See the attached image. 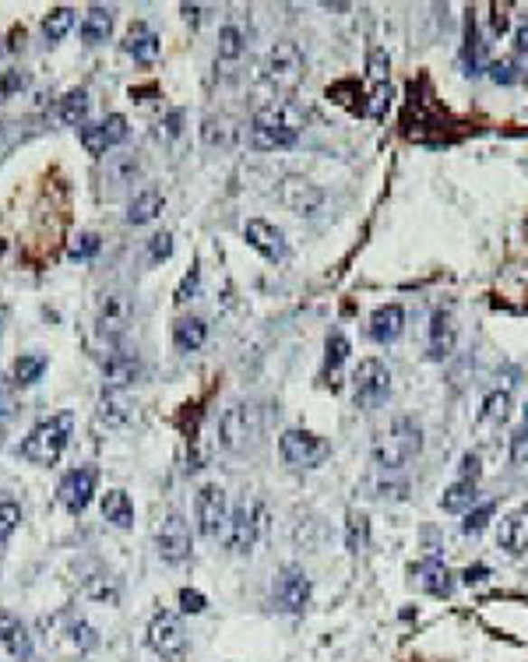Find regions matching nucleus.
<instances>
[{"label": "nucleus", "instance_id": "nucleus-39", "mask_svg": "<svg viewBox=\"0 0 528 662\" xmlns=\"http://www.w3.org/2000/svg\"><path fill=\"white\" fill-rule=\"evenodd\" d=\"M71 25H74V11H71L67 4L53 7V11L42 18V33H46V39H50V43H61V39L71 33Z\"/></svg>", "mask_w": 528, "mask_h": 662}, {"label": "nucleus", "instance_id": "nucleus-15", "mask_svg": "<svg viewBox=\"0 0 528 662\" xmlns=\"http://www.w3.org/2000/svg\"><path fill=\"white\" fill-rule=\"evenodd\" d=\"M127 137V117H120V113H113V117H106L102 124H85L81 128V148L89 152V156H96L102 159L113 145H120Z\"/></svg>", "mask_w": 528, "mask_h": 662}, {"label": "nucleus", "instance_id": "nucleus-46", "mask_svg": "<svg viewBox=\"0 0 528 662\" xmlns=\"http://www.w3.org/2000/svg\"><path fill=\"white\" fill-rule=\"evenodd\" d=\"M366 71H370L373 89H384V85H388V53H384L381 46H373V50H370V57H366Z\"/></svg>", "mask_w": 528, "mask_h": 662}, {"label": "nucleus", "instance_id": "nucleus-8", "mask_svg": "<svg viewBox=\"0 0 528 662\" xmlns=\"http://www.w3.org/2000/svg\"><path fill=\"white\" fill-rule=\"evenodd\" d=\"M391 395V370L381 360H360L356 374H353V398L360 409H377L384 398Z\"/></svg>", "mask_w": 528, "mask_h": 662}, {"label": "nucleus", "instance_id": "nucleus-36", "mask_svg": "<svg viewBox=\"0 0 528 662\" xmlns=\"http://www.w3.org/2000/svg\"><path fill=\"white\" fill-rule=\"evenodd\" d=\"M201 137H204V145H212V148H230L232 141H236V128H232V120L226 117H208L204 124H201Z\"/></svg>", "mask_w": 528, "mask_h": 662}, {"label": "nucleus", "instance_id": "nucleus-6", "mask_svg": "<svg viewBox=\"0 0 528 662\" xmlns=\"http://www.w3.org/2000/svg\"><path fill=\"white\" fill-rule=\"evenodd\" d=\"M303 74H306V57H303V50H299L297 43L282 39V43H275L268 50V57H264L261 64V78L275 92H293L299 81H303Z\"/></svg>", "mask_w": 528, "mask_h": 662}, {"label": "nucleus", "instance_id": "nucleus-27", "mask_svg": "<svg viewBox=\"0 0 528 662\" xmlns=\"http://www.w3.org/2000/svg\"><path fill=\"white\" fill-rule=\"evenodd\" d=\"M0 641H4V648L11 652V659L25 662L33 656V638H29V630L22 620H14V617H0Z\"/></svg>", "mask_w": 528, "mask_h": 662}, {"label": "nucleus", "instance_id": "nucleus-10", "mask_svg": "<svg viewBox=\"0 0 528 662\" xmlns=\"http://www.w3.org/2000/svg\"><path fill=\"white\" fill-rule=\"evenodd\" d=\"M148 645L156 656H163L165 662H180L187 656V630L180 624V617L173 613H156L148 624Z\"/></svg>", "mask_w": 528, "mask_h": 662}, {"label": "nucleus", "instance_id": "nucleus-35", "mask_svg": "<svg viewBox=\"0 0 528 662\" xmlns=\"http://www.w3.org/2000/svg\"><path fill=\"white\" fill-rule=\"evenodd\" d=\"M42 374H46V356H42V353H25V356H18V360H14L11 381H14V384H22V388H29V384H35Z\"/></svg>", "mask_w": 528, "mask_h": 662}, {"label": "nucleus", "instance_id": "nucleus-14", "mask_svg": "<svg viewBox=\"0 0 528 662\" xmlns=\"http://www.w3.org/2000/svg\"><path fill=\"white\" fill-rule=\"evenodd\" d=\"M96 483H99V468L96 465H81L74 472H67L64 483H61V504H64L71 515H81L89 507V500L96 494Z\"/></svg>", "mask_w": 528, "mask_h": 662}, {"label": "nucleus", "instance_id": "nucleus-12", "mask_svg": "<svg viewBox=\"0 0 528 662\" xmlns=\"http://www.w3.org/2000/svg\"><path fill=\"white\" fill-rule=\"evenodd\" d=\"M156 546L165 563H184L191 557V525L180 511H169L156 532Z\"/></svg>", "mask_w": 528, "mask_h": 662}, {"label": "nucleus", "instance_id": "nucleus-11", "mask_svg": "<svg viewBox=\"0 0 528 662\" xmlns=\"http://www.w3.org/2000/svg\"><path fill=\"white\" fill-rule=\"evenodd\" d=\"M271 602L282 613H303L310 602V578L303 567H282L271 582Z\"/></svg>", "mask_w": 528, "mask_h": 662}, {"label": "nucleus", "instance_id": "nucleus-49", "mask_svg": "<svg viewBox=\"0 0 528 662\" xmlns=\"http://www.w3.org/2000/svg\"><path fill=\"white\" fill-rule=\"evenodd\" d=\"M198 289H201V271L198 268H191L187 275H184V282H180V289H176V303L184 307V303H191V299H198Z\"/></svg>", "mask_w": 528, "mask_h": 662}, {"label": "nucleus", "instance_id": "nucleus-18", "mask_svg": "<svg viewBox=\"0 0 528 662\" xmlns=\"http://www.w3.org/2000/svg\"><path fill=\"white\" fill-rule=\"evenodd\" d=\"M222 539H226V546H230L232 553H247L254 546V539H258V507L240 504L230 515V525H226Z\"/></svg>", "mask_w": 528, "mask_h": 662}, {"label": "nucleus", "instance_id": "nucleus-19", "mask_svg": "<svg viewBox=\"0 0 528 662\" xmlns=\"http://www.w3.org/2000/svg\"><path fill=\"white\" fill-rule=\"evenodd\" d=\"M243 236H247V243L268 258V261H282L286 258V236L278 226H271V222H264V219H250L247 226H243Z\"/></svg>", "mask_w": 528, "mask_h": 662}, {"label": "nucleus", "instance_id": "nucleus-45", "mask_svg": "<svg viewBox=\"0 0 528 662\" xmlns=\"http://www.w3.org/2000/svg\"><path fill=\"white\" fill-rule=\"evenodd\" d=\"M18 522H22V507L14 500H0V546L14 535Z\"/></svg>", "mask_w": 528, "mask_h": 662}, {"label": "nucleus", "instance_id": "nucleus-3", "mask_svg": "<svg viewBox=\"0 0 528 662\" xmlns=\"http://www.w3.org/2000/svg\"><path fill=\"white\" fill-rule=\"evenodd\" d=\"M71 430H74V412H57V416L35 423L33 433H29L25 444H22V455H25L29 462L53 465L61 455H64L67 440H71Z\"/></svg>", "mask_w": 528, "mask_h": 662}, {"label": "nucleus", "instance_id": "nucleus-51", "mask_svg": "<svg viewBox=\"0 0 528 662\" xmlns=\"http://www.w3.org/2000/svg\"><path fill=\"white\" fill-rule=\"evenodd\" d=\"M490 11H494V14H490V25H494V33L504 35L507 29H511V4H494Z\"/></svg>", "mask_w": 528, "mask_h": 662}, {"label": "nucleus", "instance_id": "nucleus-42", "mask_svg": "<svg viewBox=\"0 0 528 662\" xmlns=\"http://www.w3.org/2000/svg\"><path fill=\"white\" fill-rule=\"evenodd\" d=\"M494 511H496V504L494 500H486V504H479V507H472L468 515H465V522H462V532L465 535H479V532L486 529V522L494 518Z\"/></svg>", "mask_w": 528, "mask_h": 662}, {"label": "nucleus", "instance_id": "nucleus-52", "mask_svg": "<svg viewBox=\"0 0 528 662\" xmlns=\"http://www.w3.org/2000/svg\"><path fill=\"white\" fill-rule=\"evenodd\" d=\"M479 472H483V465H479V455H476V451L462 455V465H458V479H468V483H476V479H479Z\"/></svg>", "mask_w": 528, "mask_h": 662}, {"label": "nucleus", "instance_id": "nucleus-16", "mask_svg": "<svg viewBox=\"0 0 528 662\" xmlns=\"http://www.w3.org/2000/svg\"><path fill=\"white\" fill-rule=\"evenodd\" d=\"M458 345V321L451 310L437 307L429 317V338H427V356L429 360H448Z\"/></svg>", "mask_w": 528, "mask_h": 662}, {"label": "nucleus", "instance_id": "nucleus-38", "mask_svg": "<svg viewBox=\"0 0 528 662\" xmlns=\"http://www.w3.org/2000/svg\"><path fill=\"white\" fill-rule=\"evenodd\" d=\"M366 543H370V518L363 511H349V518H345V546H349V553L366 550Z\"/></svg>", "mask_w": 528, "mask_h": 662}, {"label": "nucleus", "instance_id": "nucleus-33", "mask_svg": "<svg viewBox=\"0 0 528 662\" xmlns=\"http://www.w3.org/2000/svg\"><path fill=\"white\" fill-rule=\"evenodd\" d=\"M472 504H476V483H468V479H455V483L444 490V496H440V507H444L448 515H468Z\"/></svg>", "mask_w": 528, "mask_h": 662}, {"label": "nucleus", "instance_id": "nucleus-43", "mask_svg": "<svg viewBox=\"0 0 528 662\" xmlns=\"http://www.w3.org/2000/svg\"><path fill=\"white\" fill-rule=\"evenodd\" d=\"M99 247H102V240H99V232H78L74 236V243H71V258L74 261H89V258H96L99 254Z\"/></svg>", "mask_w": 528, "mask_h": 662}, {"label": "nucleus", "instance_id": "nucleus-24", "mask_svg": "<svg viewBox=\"0 0 528 662\" xmlns=\"http://www.w3.org/2000/svg\"><path fill=\"white\" fill-rule=\"evenodd\" d=\"M141 176V159L134 152H120V156H106V173L102 184H109V191H124Z\"/></svg>", "mask_w": 528, "mask_h": 662}, {"label": "nucleus", "instance_id": "nucleus-25", "mask_svg": "<svg viewBox=\"0 0 528 662\" xmlns=\"http://www.w3.org/2000/svg\"><path fill=\"white\" fill-rule=\"evenodd\" d=\"M124 53L134 57L137 64H152L159 57V35L152 33L145 22H134L127 35H124Z\"/></svg>", "mask_w": 528, "mask_h": 662}, {"label": "nucleus", "instance_id": "nucleus-2", "mask_svg": "<svg viewBox=\"0 0 528 662\" xmlns=\"http://www.w3.org/2000/svg\"><path fill=\"white\" fill-rule=\"evenodd\" d=\"M420 451H423V430L416 420L405 416L373 440V462L381 465V472H401Z\"/></svg>", "mask_w": 528, "mask_h": 662}, {"label": "nucleus", "instance_id": "nucleus-56", "mask_svg": "<svg viewBox=\"0 0 528 662\" xmlns=\"http://www.w3.org/2000/svg\"><path fill=\"white\" fill-rule=\"evenodd\" d=\"M180 124H184V113H180V109H173L163 124H159V131H156V134H159V137H176V134L184 131Z\"/></svg>", "mask_w": 528, "mask_h": 662}, {"label": "nucleus", "instance_id": "nucleus-32", "mask_svg": "<svg viewBox=\"0 0 528 662\" xmlns=\"http://www.w3.org/2000/svg\"><path fill=\"white\" fill-rule=\"evenodd\" d=\"M57 117L67 128H85V117H89V92L85 89H71L57 102Z\"/></svg>", "mask_w": 528, "mask_h": 662}, {"label": "nucleus", "instance_id": "nucleus-53", "mask_svg": "<svg viewBox=\"0 0 528 662\" xmlns=\"http://www.w3.org/2000/svg\"><path fill=\"white\" fill-rule=\"evenodd\" d=\"M204 606H208V599L201 596V592H194V589H184L180 592V610L184 613H204Z\"/></svg>", "mask_w": 528, "mask_h": 662}, {"label": "nucleus", "instance_id": "nucleus-29", "mask_svg": "<svg viewBox=\"0 0 528 662\" xmlns=\"http://www.w3.org/2000/svg\"><path fill=\"white\" fill-rule=\"evenodd\" d=\"M204 338H208V325L201 317H176V325H173V345L180 353H198L201 345H204Z\"/></svg>", "mask_w": 528, "mask_h": 662}, {"label": "nucleus", "instance_id": "nucleus-30", "mask_svg": "<svg viewBox=\"0 0 528 662\" xmlns=\"http://www.w3.org/2000/svg\"><path fill=\"white\" fill-rule=\"evenodd\" d=\"M247 53V33L230 22V25H222L219 29V50H215V61L219 64H240V57Z\"/></svg>", "mask_w": 528, "mask_h": 662}, {"label": "nucleus", "instance_id": "nucleus-47", "mask_svg": "<svg viewBox=\"0 0 528 662\" xmlns=\"http://www.w3.org/2000/svg\"><path fill=\"white\" fill-rule=\"evenodd\" d=\"M391 476H395V472H384V476L377 479V494L384 496V500H388V496H391V500H405L409 483H405V479H391Z\"/></svg>", "mask_w": 528, "mask_h": 662}, {"label": "nucleus", "instance_id": "nucleus-58", "mask_svg": "<svg viewBox=\"0 0 528 662\" xmlns=\"http://www.w3.org/2000/svg\"><path fill=\"white\" fill-rule=\"evenodd\" d=\"M180 11H184V18H187V22H201V7H198V4H184Z\"/></svg>", "mask_w": 528, "mask_h": 662}, {"label": "nucleus", "instance_id": "nucleus-48", "mask_svg": "<svg viewBox=\"0 0 528 662\" xmlns=\"http://www.w3.org/2000/svg\"><path fill=\"white\" fill-rule=\"evenodd\" d=\"M169 254H173V236H169V232H156V236L148 240V261L159 265V261H165Z\"/></svg>", "mask_w": 528, "mask_h": 662}, {"label": "nucleus", "instance_id": "nucleus-57", "mask_svg": "<svg viewBox=\"0 0 528 662\" xmlns=\"http://www.w3.org/2000/svg\"><path fill=\"white\" fill-rule=\"evenodd\" d=\"M514 50H518V57H528V18L518 25V33H514Z\"/></svg>", "mask_w": 528, "mask_h": 662}, {"label": "nucleus", "instance_id": "nucleus-21", "mask_svg": "<svg viewBox=\"0 0 528 662\" xmlns=\"http://www.w3.org/2000/svg\"><path fill=\"white\" fill-rule=\"evenodd\" d=\"M412 582H416L423 592H429V596H437V599H448L451 592H455L451 571L437 561V557H429V561L416 563V567H412Z\"/></svg>", "mask_w": 528, "mask_h": 662}, {"label": "nucleus", "instance_id": "nucleus-7", "mask_svg": "<svg viewBox=\"0 0 528 662\" xmlns=\"http://www.w3.org/2000/svg\"><path fill=\"white\" fill-rule=\"evenodd\" d=\"M230 496L219 483H204L194 496V522H198V532L204 539H219L226 535V525H230Z\"/></svg>", "mask_w": 528, "mask_h": 662}, {"label": "nucleus", "instance_id": "nucleus-31", "mask_svg": "<svg viewBox=\"0 0 528 662\" xmlns=\"http://www.w3.org/2000/svg\"><path fill=\"white\" fill-rule=\"evenodd\" d=\"M102 518H106L109 525H117V529H131L134 525L131 496L124 494V490H109V494L102 496Z\"/></svg>", "mask_w": 528, "mask_h": 662}, {"label": "nucleus", "instance_id": "nucleus-9", "mask_svg": "<svg viewBox=\"0 0 528 662\" xmlns=\"http://www.w3.org/2000/svg\"><path fill=\"white\" fill-rule=\"evenodd\" d=\"M278 455L286 465H297V468H317L331 455L328 440H321L317 433L310 430H286L278 440Z\"/></svg>", "mask_w": 528, "mask_h": 662}, {"label": "nucleus", "instance_id": "nucleus-50", "mask_svg": "<svg viewBox=\"0 0 528 662\" xmlns=\"http://www.w3.org/2000/svg\"><path fill=\"white\" fill-rule=\"evenodd\" d=\"M25 71H0V99H11L18 89H25Z\"/></svg>", "mask_w": 528, "mask_h": 662}, {"label": "nucleus", "instance_id": "nucleus-44", "mask_svg": "<svg viewBox=\"0 0 528 662\" xmlns=\"http://www.w3.org/2000/svg\"><path fill=\"white\" fill-rule=\"evenodd\" d=\"M511 462L514 465H528V405L522 412V423L511 433Z\"/></svg>", "mask_w": 528, "mask_h": 662}, {"label": "nucleus", "instance_id": "nucleus-55", "mask_svg": "<svg viewBox=\"0 0 528 662\" xmlns=\"http://www.w3.org/2000/svg\"><path fill=\"white\" fill-rule=\"evenodd\" d=\"M18 128H22L18 120H4V124H0V156L14 148V141H18Z\"/></svg>", "mask_w": 528, "mask_h": 662}, {"label": "nucleus", "instance_id": "nucleus-17", "mask_svg": "<svg viewBox=\"0 0 528 662\" xmlns=\"http://www.w3.org/2000/svg\"><path fill=\"white\" fill-rule=\"evenodd\" d=\"M141 377V360H137V353L131 349H109L106 353V360H102V381H106V388H127Z\"/></svg>", "mask_w": 528, "mask_h": 662}, {"label": "nucleus", "instance_id": "nucleus-23", "mask_svg": "<svg viewBox=\"0 0 528 662\" xmlns=\"http://www.w3.org/2000/svg\"><path fill=\"white\" fill-rule=\"evenodd\" d=\"M102 427H127L134 420V402L127 392L120 388H106L99 398V409H96Z\"/></svg>", "mask_w": 528, "mask_h": 662}, {"label": "nucleus", "instance_id": "nucleus-26", "mask_svg": "<svg viewBox=\"0 0 528 662\" xmlns=\"http://www.w3.org/2000/svg\"><path fill=\"white\" fill-rule=\"evenodd\" d=\"M163 208H165V198L159 187H141L131 198V204H127V222L131 226H145V222L159 219Z\"/></svg>", "mask_w": 528, "mask_h": 662}, {"label": "nucleus", "instance_id": "nucleus-40", "mask_svg": "<svg viewBox=\"0 0 528 662\" xmlns=\"http://www.w3.org/2000/svg\"><path fill=\"white\" fill-rule=\"evenodd\" d=\"M511 416V395L507 392H490L483 398V420L486 423H504Z\"/></svg>", "mask_w": 528, "mask_h": 662}, {"label": "nucleus", "instance_id": "nucleus-41", "mask_svg": "<svg viewBox=\"0 0 528 662\" xmlns=\"http://www.w3.org/2000/svg\"><path fill=\"white\" fill-rule=\"evenodd\" d=\"M490 78H494L496 85H514V81L522 78V57L514 53V57L494 61V64H490Z\"/></svg>", "mask_w": 528, "mask_h": 662}, {"label": "nucleus", "instance_id": "nucleus-1", "mask_svg": "<svg viewBox=\"0 0 528 662\" xmlns=\"http://www.w3.org/2000/svg\"><path fill=\"white\" fill-rule=\"evenodd\" d=\"M303 117L293 102H271L261 106L247 128V141L258 152H278V148H293L299 141Z\"/></svg>", "mask_w": 528, "mask_h": 662}, {"label": "nucleus", "instance_id": "nucleus-4", "mask_svg": "<svg viewBox=\"0 0 528 662\" xmlns=\"http://www.w3.org/2000/svg\"><path fill=\"white\" fill-rule=\"evenodd\" d=\"M264 412L254 402H236L219 416V444L226 451H247L261 440Z\"/></svg>", "mask_w": 528, "mask_h": 662}, {"label": "nucleus", "instance_id": "nucleus-5", "mask_svg": "<svg viewBox=\"0 0 528 662\" xmlns=\"http://www.w3.org/2000/svg\"><path fill=\"white\" fill-rule=\"evenodd\" d=\"M131 314L134 299L127 289H120V286L102 289L99 303H96V338L106 342V345H117L131 328Z\"/></svg>", "mask_w": 528, "mask_h": 662}, {"label": "nucleus", "instance_id": "nucleus-37", "mask_svg": "<svg viewBox=\"0 0 528 662\" xmlns=\"http://www.w3.org/2000/svg\"><path fill=\"white\" fill-rule=\"evenodd\" d=\"M345 360H349V338H345L342 331H335V335H328V360H325L331 388L338 384V377H342V364H345Z\"/></svg>", "mask_w": 528, "mask_h": 662}, {"label": "nucleus", "instance_id": "nucleus-13", "mask_svg": "<svg viewBox=\"0 0 528 662\" xmlns=\"http://www.w3.org/2000/svg\"><path fill=\"white\" fill-rule=\"evenodd\" d=\"M278 201H282L289 212L314 219V215L325 208V191H321L317 184H310L306 176H282V184H278Z\"/></svg>", "mask_w": 528, "mask_h": 662}, {"label": "nucleus", "instance_id": "nucleus-20", "mask_svg": "<svg viewBox=\"0 0 528 662\" xmlns=\"http://www.w3.org/2000/svg\"><path fill=\"white\" fill-rule=\"evenodd\" d=\"M496 543L500 550H507L511 557H522L528 550V507H518L511 515L500 518V529H496Z\"/></svg>", "mask_w": 528, "mask_h": 662}, {"label": "nucleus", "instance_id": "nucleus-22", "mask_svg": "<svg viewBox=\"0 0 528 662\" xmlns=\"http://www.w3.org/2000/svg\"><path fill=\"white\" fill-rule=\"evenodd\" d=\"M401 331H405V310L398 303H384V307H377L370 314V338L373 342L391 345V342L401 338Z\"/></svg>", "mask_w": 528, "mask_h": 662}, {"label": "nucleus", "instance_id": "nucleus-34", "mask_svg": "<svg viewBox=\"0 0 528 662\" xmlns=\"http://www.w3.org/2000/svg\"><path fill=\"white\" fill-rule=\"evenodd\" d=\"M85 596L96 599V602H106V606H117L120 602V582L113 578V574H106V571H99V574H92V578H85Z\"/></svg>", "mask_w": 528, "mask_h": 662}, {"label": "nucleus", "instance_id": "nucleus-54", "mask_svg": "<svg viewBox=\"0 0 528 662\" xmlns=\"http://www.w3.org/2000/svg\"><path fill=\"white\" fill-rule=\"evenodd\" d=\"M71 634H74V645H78V648H92V645H96V630L89 628L85 620H74V624H71Z\"/></svg>", "mask_w": 528, "mask_h": 662}, {"label": "nucleus", "instance_id": "nucleus-28", "mask_svg": "<svg viewBox=\"0 0 528 662\" xmlns=\"http://www.w3.org/2000/svg\"><path fill=\"white\" fill-rule=\"evenodd\" d=\"M109 33H113V11L102 7V4H92L85 11V18H81V39L89 46H96V43H106Z\"/></svg>", "mask_w": 528, "mask_h": 662}]
</instances>
